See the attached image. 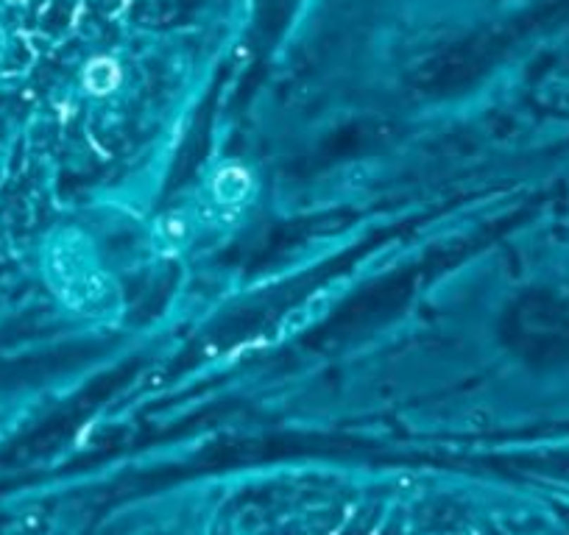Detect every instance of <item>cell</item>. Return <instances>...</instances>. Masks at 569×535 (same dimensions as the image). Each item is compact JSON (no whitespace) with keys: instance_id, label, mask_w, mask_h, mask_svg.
I'll return each instance as SVG.
<instances>
[{"instance_id":"1","label":"cell","mask_w":569,"mask_h":535,"mask_svg":"<svg viewBox=\"0 0 569 535\" xmlns=\"http://www.w3.org/2000/svg\"><path fill=\"white\" fill-rule=\"evenodd\" d=\"M254 195V179L241 162H226L212 176V204L218 210H238Z\"/></svg>"},{"instance_id":"2","label":"cell","mask_w":569,"mask_h":535,"mask_svg":"<svg viewBox=\"0 0 569 535\" xmlns=\"http://www.w3.org/2000/svg\"><path fill=\"white\" fill-rule=\"evenodd\" d=\"M196 218L184 210H173V212H165L162 218L154 224V243L162 254H179L184 251L193 237H196Z\"/></svg>"},{"instance_id":"3","label":"cell","mask_w":569,"mask_h":535,"mask_svg":"<svg viewBox=\"0 0 569 535\" xmlns=\"http://www.w3.org/2000/svg\"><path fill=\"white\" fill-rule=\"evenodd\" d=\"M84 84H87L89 92L106 95L120 84V70H117V65L112 59H95V62H89V67L84 73Z\"/></svg>"}]
</instances>
